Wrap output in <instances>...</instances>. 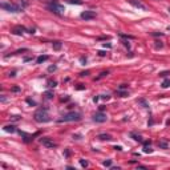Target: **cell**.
Instances as JSON below:
<instances>
[{
  "instance_id": "6da1fadb",
  "label": "cell",
  "mask_w": 170,
  "mask_h": 170,
  "mask_svg": "<svg viewBox=\"0 0 170 170\" xmlns=\"http://www.w3.org/2000/svg\"><path fill=\"white\" fill-rule=\"evenodd\" d=\"M33 118H35L36 122H39V124H45V122L51 121V116H49L48 109L47 108H40V109H37L36 112H35Z\"/></svg>"
},
{
  "instance_id": "7a4b0ae2",
  "label": "cell",
  "mask_w": 170,
  "mask_h": 170,
  "mask_svg": "<svg viewBox=\"0 0 170 170\" xmlns=\"http://www.w3.org/2000/svg\"><path fill=\"white\" fill-rule=\"evenodd\" d=\"M81 118H83V114H81L80 112H69L67 114H64L60 120H58V122H76V121H80Z\"/></svg>"
},
{
  "instance_id": "3957f363",
  "label": "cell",
  "mask_w": 170,
  "mask_h": 170,
  "mask_svg": "<svg viewBox=\"0 0 170 170\" xmlns=\"http://www.w3.org/2000/svg\"><path fill=\"white\" fill-rule=\"evenodd\" d=\"M48 9L51 12H53L56 15H63L64 13V5H61L57 0H49L48 2Z\"/></svg>"
},
{
  "instance_id": "277c9868",
  "label": "cell",
  "mask_w": 170,
  "mask_h": 170,
  "mask_svg": "<svg viewBox=\"0 0 170 170\" xmlns=\"http://www.w3.org/2000/svg\"><path fill=\"white\" fill-rule=\"evenodd\" d=\"M0 7H2L4 11H8V12H12V13H17V12H21V8L17 5L16 3H8V2H2L0 4Z\"/></svg>"
},
{
  "instance_id": "5b68a950",
  "label": "cell",
  "mask_w": 170,
  "mask_h": 170,
  "mask_svg": "<svg viewBox=\"0 0 170 170\" xmlns=\"http://www.w3.org/2000/svg\"><path fill=\"white\" fill-rule=\"evenodd\" d=\"M93 121L97 122V124H104V122L108 121V117H106V114H105V113H102L101 110H100V112L93 114Z\"/></svg>"
},
{
  "instance_id": "8992f818",
  "label": "cell",
  "mask_w": 170,
  "mask_h": 170,
  "mask_svg": "<svg viewBox=\"0 0 170 170\" xmlns=\"http://www.w3.org/2000/svg\"><path fill=\"white\" fill-rule=\"evenodd\" d=\"M40 142H41L45 148H48V149H53V148H56L57 146V144L53 141L52 138H48V137H44V138H41L40 140Z\"/></svg>"
},
{
  "instance_id": "52a82bcc",
  "label": "cell",
  "mask_w": 170,
  "mask_h": 170,
  "mask_svg": "<svg viewBox=\"0 0 170 170\" xmlns=\"http://www.w3.org/2000/svg\"><path fill=\"white\" fill-rule=\"evenodd\" d=\"M80 16H81V19H84V20H92V19H96L97 15H96L95 11H84Z\"/></svg>"
},
{
  "instance_id": "ba28073f",
  "label": "cell",
  "mask_w": 170,
  "mask_h": 170,
  "mask_svg": "<svg viewBox=\"0 0 170 170\" xmlns=\"http://www.w3.org/2000/svg\"><path fill=\"white\" fill-rule=\"evenodd\" d=\"M129 3H130L133 7H136V8H140V9H142V11H148V7H146L144 3L140 2V0H129Z\"/></svg>"
},
{
  "instance_id": "9c48e42d",
  "label": "cell",
  "mask_w": 170,
  "mask_h": 170,
  "mask_svg": "<svg viewBox=\"0 0 170 170\" xmlns=\"http://www.w3.org/2000/svg\"><path fill=\"white\" fill-rule=\"evenodd\" d=\"M15 3L19 5V7H20L23 11H24V9L28 7V5H29V3L27 2V0H15Z\"/></svg>"
},
{
  "instance_id": "30bf717a",
  "label": "cell",
  "mask_w": 170,
  "mask_h": 170,
  "mask_svg": "<svg viewBox=\"0 0 170 170\" xmlns=\"http://www.w3.org/2000/svg\"><path fill=\"white\" fill-rule=\"evenodd\" d=\"M97 138H100L101 141H110V140H112V136H110V134L104 133V134H98Z\"/></svg>"
},
{
  "instance_id": "8fae6325",
  "label": "cell",
  "mask_w": 170,
  "mask_h": 170,
  "mask_svg": "<svg viewBox=\"0 0 170 170\" xmlns=\"http://www.w3.org/2000/svg\"><path fill=\"white\" fill-rule=\"evenodd\" d=\"M19 133H20V136H23V137H24V141H25V142H31L32 140H33V136H29V134H25L24 132H21V130H19Z\"/></svg>"
},
{
  "instance_id": "7c38bea8",
  "label": "cell",
  "mask_w": 170,
  "mask_h": 170,
  "mask_svg": "<svg viewBox=\"0 0 170 170\" xmlns=\"http://www.w3.org/2000/svg\"><path fill=\"white\" fill-rule=\"evenodd\" d=\"M24 31H27V29H25L24 27H15L12 32H13L15 35H21V33L24 32Z\"/></svg>"
},
{
  "instance_id": "4fadbf2b",
  "label": "cell",
  "mask_w": 170,
  "mask_h": 170,
  "mask_svg": "<svg viewBox=\"0 0 170 170\" xmlns=\"http://www.w3.org/2000/svg\"><path fill=\"white\" fill-rule=\"evenodd\" d=\"M48 58H49V57L47 56V55H44V56H39V57L36 58V63H37V64H43V63H45L47 60H48Z\"/></svg>"
},
{
  "instance_id": "5bb4252c",
  "label": "cell",
  "mask_w": 170,
  "mask_h": 170,
  "mask_svg": "<svg viewBox=\"0 0 170 170\" xmlns=\"http://www.w3.org/2000/svg\"><path fill=\"white\" fill-rule=\"evenodd\" d=\"M130 137H132L133 140H136V141H138V142H141V141H142V137L140 136V134L134 133V132H132V133H130Z\"/></svg>"
},
{
  "instance_id": "9a60e30c",
  "label": "cell",
  "mask_w": 170,
  "mask_h": 170,
  "mask_svg": "<svg viewBox=\"0 0 170 170\" xmlns=\"http://www.w3.org/2000/svg\"><path fill=\"white\" fill-rule=\"evenodd\" d=\"M52 47H53V49H55V51H60V49H61V47H63V43H61V41H53Z\"/></svg>"
},
{
  "instance_id": "2e32d148",
  "label": "cell",
  "mask_w": 170,
  "mask_h": 170,
  "mask_svg": "<svg viewBox=\"0 0 170 170\" xmlns=\"http://www.w3.org/2000/svg\"><path fill=\"white\" fill-rule=\"evenodd\" d=\"M144 153H153V149L150 148V144H144Z\"/></svg>"
},
{
  "instance_id": "e0dca14e",
  "label": "cell",
  "mask_w": 170,
  "mask_h": 170,
  "mask_svg": "<svg viewBox=\"0 0 170 170\" xmlns=\"http://www.w3.org/2000/svg\"><path fill=\"white\" fill-rule=\"evenodd\" d=\"M4 130H5V132L13 133V132H16V128H15L13 125H7V126H4Z\"/></svg>"
},
{
  "instance_id": "ac0fdd59",
  "label": "cell",
  "mask_w": 170,
  "mask_h": 170,
  "mask_svg": "<svg viewBox=\"0 0 170 170\" xmlns=\"http://www.w3.org/2000/svg\"><path fill=\"white\" fill-rule=\"evenodd\" d=\"M138 104H141L144 108H149V102L146 101L145 98H140V100H138Z\"/></svg>"
},
{
  "instance_id": "d6986e66",
  "label": "cell",
  "mask_w": 170,
  "mask_h": 170,
  "mask_svg": "<svg viewBox=\"0 0 170 170\" xmlns=\"http://www.w3.org/2000/svg\"><path fill=\"white\" fill-rule=\"evenodd\" d=\"M158 146H160L161 149H169V144L165 142V141H160L158 142Z\"/></svg>"
},
{
  "instance_id": "ffe728a7",
  "label": "cell",
  "mask_w": 170,
  "mask_h": 170,
  "mask_svg": "<svg viewBox=\"0 0 170 170\" xmlns=\"http://www.w3.org/2000/svg\"><path fill=\"white\" fill-rule=\"evenodd\" d=\"M44 96H45V98H48V100H51V98H53V92H51V90H48V92H45L44 93Z\"/></svg>"
},
{
  "instance_id": "44dd1931",
  "label": "cell",
  "mask_w": 170,
  "mask_h": 170,
  "mask_svg": "<svg viewBox=\"0 0 170 170\" xmlns=\"http://www.w3.org/2000/svg\"><path fill=\"white\" fill-rule=\"evenodd\" d=\"M57 85V81L56 80H49L48 81V85H47V86H49V88H55Z\"/></svg>"
},
{
  "instance_id": "7402d4cb",
  "label": "cell",
  "mask_w": 170,
  "mask_h": 170,
  "mask_svg": "<svg viewBox=\"0 0 170 170\" xmlns=\"http://www.w3.org/2000/svg\"><path fill=\"white\" fill-rule=\"evenodd\" d=\"M80 165L83 167H88V166H89V162H88L86 160H80Z\"/></svg>"
},
{
  "instance_id": "603a6c76",
  "label": "cell",
  "mask_w": 170,
  "mask_h": 170,
  "mask_svg": "<svg viewBox=\"0 0 170 170\" xmlns=\"http://www.w3.org/2000/svg\"><path fill=\"white\" fill-rule=\"evenodd\" d=\"M68 3H71V4H77V5H81L83 4V2L81 0H67Z\"/></svg>"
},
{
  "instance_id": "cb8c5ba5",
  "label": "cell",
  "mask_w": 170,
  "mask_h": 170,
  "mask_svg": "<svg viewBox=\"0 0 170 170\" xmlns=\"http://www.w3.org/2000/svg\"><path fill=\"white\" fill-rule=\"evenodd\" d=\"M102 165H104L105 167H110V166H112V160H106V161H104V162H102Z\"/></svg>"
},
{
  "instance_id": "d4e9b609",
  "label": "cell",
  "mask_w": 170,
  "mask_h": 170,
  "mask_svg": "<svg viewBox=\"0 0 170 170\" xmlns=\"http://www.w3.org/2000/svg\"><path fill=\"white\" fill-rule=\"evenodd\" d=\"M117 95H118L120 97H126L128 96V92H122V90L118 89V90H117Z\"/></svg>"
},
{
  "instance_id": "484cf974",
  "label": "cell",
  "mask_w": 170,
  "mask_h": 170,
  "mask_svg": "<svg viewBox=\"0 0 170 170\" xmlns=\"http://www.w3.org/2000/svg\"><path fill=\"white\" fill-rule=\"evenodd\" d=\"M170 86V80H165L162 83V88H169Z\"/></svg>"
},
{
  "instance_id": "4316f807",
  "label": "cell",
  "mask_w": 170,
  "mask_h": 170,
  "mask_svg": "<svg viewBox=\"0 0 170 170\" xmlns=\"http://www.w3.org/2000/svg\"><path fill=\"white\" fill-rule=\"evenodd\" d=\"M156 43H157V44H156V48H157V49H161L162 47H163V44H162L161 41H156Z\"/></svg>"
},
{
  "instance_id": "83f0119b",
  "label": "cell",
  "mask_w": 170,
  "mask_h": 170,
  "mask_svg": "<svg viewBox=\"0 0 170 170\" xmlns=\"http://www.w3.org/2000/svg\"><path fill=\"white\" fill-rule=\"evenodd\" d=\"M56 69H57V67H56V65H51V67L48 68V72H55Z\"/></svg>"
},
{
  "instance_id": "f1b7e54d",
  "label": "cell",
  "mask_w": 170,
  "mask_h": 170,
  "mask_svg": "<svg viewBox=\"0 0 170 170\" xmlns=\"http://www.w3.org/2000/svg\"><path fill=\"white\" fill-rule=\"evenodd\" d=\"M167 74H170V72H169V71H165V72H161V73H160L161 77H166Z\"/></svg>"
},
{
  "instance_id": "f546056e",
  "label": "cell",
  "mask_w": 170,
  "mask_h": 170,
  "mask_svg": "<svg viewBox=\"0 0 170 170\" xmlns=\"http://www.w3.org/2000/svg\"><path fill=\"white\" fill-rule=\"evenodd\" d=\"M108 74H109V72H108V71H106V72H102V73L97 77V80H98V79H101V77H105V76H108Z\"/></svg>"
},
{
  "instance_id": "4dcf8cb0",
  "label": "cell",
  "mask_w": 170,
  "mask_h": 170,
  "mask_svg": "<svg viewBox=\"0 0 170 170\" xmlns=\"http://www.w3.org/2000/svg\"><path fill=\"white\" fill-rule=\"evenodd\" d=\"M27 102H28L29 105H33V106H35V105H36V102H35L33 100H31V98H27Z\"/></svg>"
},
{
  "instance_id": "1f68e13d",
  "label": "cell",
  "mask_w": 170,
  "mask_h": 170,
  "mask_svg": "<svg viewBox=\"0 0 170 170\" xmlns=\"http://www.w3.org/2000/svg\"><path fill=\"white\" fill-rule=\"evenodd\" d=\"M120 36H121V37H124V39H133V36H129V35H124V33H120Z\"/></svg>"
},
{
  "instance_id": "d6a6232c",
  "label": "cell",
  "mask_w": 170,
  "mask_h": 170,
  "mask_svg": "<svg viewBox=\"0 0 170 170\" xmlns=\"http://www.w3.org/2000/svg\"><path fill=\"white\" fill-rule=\"evenodd\" d=\"M120 90H124V89H128V85L126 84H122V85H120V88H118Z\"/></svg>"
},
{
  "instance_id": "836d02e7",
  "label": "cell",
  "mask_w": 170,
  "mask_h": 170,
  "mask_svg": "<svg viewBox=\"0 0 170 170\" xmlns=\"http://www.w3.org/2000/svg\"><path fill=\"white\" fill-rule=\"evenodd\" d=\"M98 56H101V57L106 56V52H104V51H98Z\"/></svg>"
},
{
  "instance_id": "e575fe53",
  "label": "cell",
  "mask_w": 170,
  "mask_h": 170,
  "mask_svg": "<svg viewBox=\"0 0 170 170\" xmlns=\"http://www.w3.org/2000/svg\"><path fill=\"white\" fill-rule=\"evenodd\" d=\"M20 118H21L20 116H12V120H13V121H19Z\"/></svg>"
},
{
  "instance_id": "d590c367",
  "label": "cell",
  "mask_w": 170,
  "mask_h": 170,
  "mask_svg": "<svg viewBox=\"0 0 170 170\" xmlns=\"http://www.w3.org/2000/svg\"><path fill=\"white\" fill-rule=\"evenodd\" d=\"M80 61L83 64H86V57H80Z\"/></svg>"
},
{
  "instance_id": "8d00e7d4",
  "label": "cell",
  "mask_w": 170,
  "mask_h": 170,
  "mask_svg": "<svg viewBox=\"0 0 170 170\" xmlns=\"http://www.w3.org/2000/svg\"><path fill=\"white\" fill-rule=\"evenodd\" d=\"M101 98H102V100H109L110 96H109V95H104V96H101Z\"/></svg>"
},
{
  "instance_id": "74e56055",
  "label": "cell",
  "mask_w": 170,
  "mask_h": 170,
  "mask_svg": "<svg viewBox=\"0 0 170 170\" xmlns=\"http://www.w3.org/2000/svg\"><path fill=\"white\" fill-rule=\"evenodd\" d=\"M19 90H20L19 86H13V88H12V92H19Z\"/></svg>"
},
{
  "instance_id": "f35d334b",
  "label": "cell",
  "mask_w": 170,
  "mask_h": 170,
  "mask_svg": "<svg viewBox=\"0 0 170 170\" xmlns=\"http://www.w3.org/2000/svg\"><path fill=\"white\" fill-rule=\"evenodd\" d=\"M113 149H114V150H118V151H121V150H122V148H121V146H117V145L114 146Z\"/></svg>"
},
{
  "instance_id": "ab89813d",
  "label": "cell",
  "mask_w": 170,
  "mask_h": 170,
  "mask_svg": "<svg viewBox=\"0 0 170 170\" xmlns=\"http://www.w3.org/2000/svg\"><path fill=\"white\" fill-rule=\"evenodd\" d=\"M88 74H89V72H88V71H86V72H81V73H80V76H83V77H84V76H88Z\"/></svg>"
},
{
  "instance_id": "60d3db41",
  "label": "cell",
  "mask_w": 170,
  "mask_h": 170,
  "mask_svg": "<svg viewBox=\"0 0 170 170\" xmlns=\"http://www.w3.org/2000/svg\"><path fill=\"white\" fill-rule=\"evenodd\" d=\"M162 35H163V33H161V32H154L153 36H162Z\"/></svg>"
},
{
  "instance_id": "b9f144b4",
  "label": "cell",
  "mask_w": 170,
  "mask_h": 170,
  "mask_svg": "<svg viewBox=\"0 0 170 170\" xmlns=\"http://www.w3.org/2000/svg\"><path fill=\"white\" fill-rule=\"evenodd\" d=\"M122 43H124V45H125V47H128V48H130V44H129V43L126 41V40H125V41H122Z\"/></svg>"
},
{
  "instance_id": "7bdbcfd3",
  "label": "cell",
  "mask_w": 170,
  "mask_h": 170,
  "mask_svg": "<svg viewBox=\"0 0 170 170\" xmlns=\"http://www.w3.org/2000/svg\"><path fill=\"white\" fill-rule=\"evenodd\" d=\"M98 100H100V97H95V98H93V101H95V102H97Z\"/></svg>"
},
{
  "instance_id": "ee69618b",
  "label": "cell",
  "mask_w": 170,
  "mask_h": 170,
  "mask_svg": "<svg viewBox=\"0 0 170 170\" xmlns=\"http://www.w3.org/2000/svg\"><path fill=\"white\" fill-rule=\"evenodd\" d=\"M167 29H169V31H170V27H169V28H167Z\"/></svg>"
}]
</instances>
